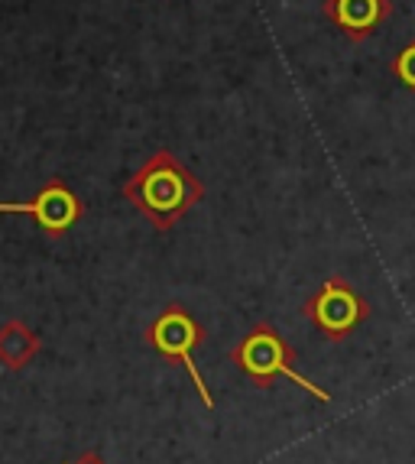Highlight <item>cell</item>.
I'll use <instances>...</instances> for the list:
<instances>
[{"label": "cell", "instance_id": "6da1fadb", "mask_svg": "<svg viewBox=\"0 0 415 464\" xmlns=\"http://www.w3.org/2000/svg\"><path fill=\"white\" fill-rule=\"evenodd\" d=\"M123 198L130 201L156 231H172L205 198V186L169 150H156L147 163L123 182Z\"/></svg>", "mask_w": 415, "mask_h": 464}, {"label": "cell", "instance_id": "7a4b0ae2", "mask_svg": "<svg viewBox=\"0 0 415 464\" xmlns=\"http://www.w3.org/2000/svg\"><path fill=\"white\" fill-rule=\"evenodd\" d=\"M231 361L237 364L240 373L260 383V387H269L273 380L285 377L299 383L305 393H312L318 402H331V393L322 390L318 383H312L308 377H302L295 371V351L289 348V341L276 332L273 325H256L240 338V344L231 351Z\"/></svg>", "mask_w": 415, "mask_h": 464}, {"label": "cell", "instance_id": "3957f363", "mask_svg": "<svg viewBox=\"0 0 415 464\" xmlns=\"http://www.w3.org/2000/svg\"><path fill=\"white\" fill-rule=\"evenodd\" d=\"M201 341H205V328H201V322L192 315V312L185 309V305H179V302L166 305V309H162L147 328L150 348H153L156 354L166 357V361H172V364H182L185 373L192 377L201 402H205L208 410H215V396H211V390H208L198 364H195V348H198Z\"/></svg>", "mask_w": 415, "mask_h": 464}, {"label": "cell", "instance_id": "277c9868", "mask_svg": "<svg viewBox=\"0 0 415 464\" xmlns=\"http://www.w3.org/2000/svg\"><path fill=\"white\" fill-rule=\"evenodd\" d=\"M305 315L328 341H344L347 334H354L367 322L370 305L347 279L331 276L305 302Z\"/></svg>", "mask_w": 415, "mask_h": 464}, {"label": "cell", "instance_id": "5b68a950", "mask_svg": "<svg viewBox=\"0 0 415 464\" xmlns=\"http://www.w3.org/2000/svg\"><path fill=\"white\" fill-rule=\"evenodd\" d=\"M0 215H26L49 237H65L85 218V205L62 179H49L30 201H0Z\"/></svg>", "mask_w": 415, "mask_h": 464}, {"label": "cell", "instance_id": "8992f818", "mask_svg": "<svg viewBox=\"0 0 415 464\" xmlns=\"http://www.w3.org/2000/svg\"><path fill=\"white\" fill-rule=\"evenodd\" d=\"M322 14L351 43H363L383 26V20L392 14V4L390 0H324Z\"/></svg>", "mask_w": 415, "mask_h": 464}, {"label": "cell", "instance_id": "52a82bcc", "mask_svg": "<svg viewBox=\"0 0 415 464\" xmlns=\"http://www.w3.org/2000/svg\"><path fill=\"white\" fill-rule=\"evenodd\" d=\"M43 351V338L33 332L26 322H7L0 325V364L7 371H24L36 361V354Z\"/></svg>", "mask_w": 415, "mask_h": 464}, {"label": "cell", "instance_id": "ba28073f", "mask_svg": "<svg viewBox=\"0 0 415 464\" xmlns=\"http://www.w3.org/2000/svg\"><path fill=\"white\" fill-rule=\"evenodd\" d=\"M392 75L400 78V85H406L415 94V39H409L400 49V55L392 59Z\"/></svg>", "mask_w": 415, "mask_h": 464}, {"label": "cell", "instance_id": "9c48e42d", "mask_svg": "<svg viewBox=\"0 0 415 464\" xmlns=\"http://www.w3.org/2000/svg\"><path fill=\"white\" fill-rule=\"evenodd\" d=\"M69 464H108V461H104L98 451H85V455L78 458V461H69Z\"/></svg>", "mask_w": 415, "mask_h": 464}]
</instances>
